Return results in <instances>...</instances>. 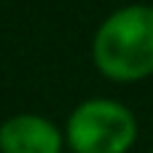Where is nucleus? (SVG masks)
I'll use <instances>...</instances> for the list:
<instances>
[{
    "label": "nucleus",
    "mask_w": 153,
    "mask_h": 153,
    "mask_svg": "<svg viewBox=\"0 0 153 153\" xmlns=\"http://www.w3.org/2000/svg\"><path fill=\"white\" fill-rule=\"evenodd\" d=\"M70 153H73V151H70Z\"/></svg>",
    "instance_id": "nucleus-4"
},
{
    "label": "nucleus",
    "mask_w": 153,
    "mask_h": 153,
    "mask_svg": "<svg viewBox=\"0 0 153 153\" xmlns=\"http://www.w3.org/2000/svg\"><path fill=\"white\" fill-rule=\"evenodd\" d=\"M151 153H153V151H151Z\"/></svg>",
    "instance_id": "nucleus-5"
},
{
    "label": "nucleus",
    "mask_w": 153,
    "mask_h": 153,
    "mask_svg": "<svg viewBox=\"0 0 153 153\" xmlns=\"http://www.w3.org/2000/svg\"><path fill=\"white\" fill-rule=\"evenodd\" d=\"M91 62L113 83H137L153 75V5L116 8L94 32Z\"/></svg>",
    "instance_id": "nucleus-1"
},
{
    "label": "nucleus",
    "mask_w": 153,
    "mask_h": 153,
    "mask_svg": "<svg viewBox=\"0 0 153 153\" xmlns=\"http://www.w3.org/2000/svg\"><path fill=\"white\" fill-rule=\"evenodd\" d=\"M65 140L73 153H129L137 143V118L118 100L91 97L70 113Z\"/></svg>",
    "instance_id": "nucleus-2"
},
{
    "label": "nucleus",
    "mask_w": 153,
    "mask_h": 153,
    "mask_svg": "<svg viewBox=\"0 0 153 153\" xmlns=\"http://www.w3.org/2000/svg\"><path fill=\"white\" fill-rule=\"evenodd\" d=\"M65 132L35 113H19L0 124V153H62Z\"/></svg>",
    "instance_id": "nucleus-3"
}]
</instances>
